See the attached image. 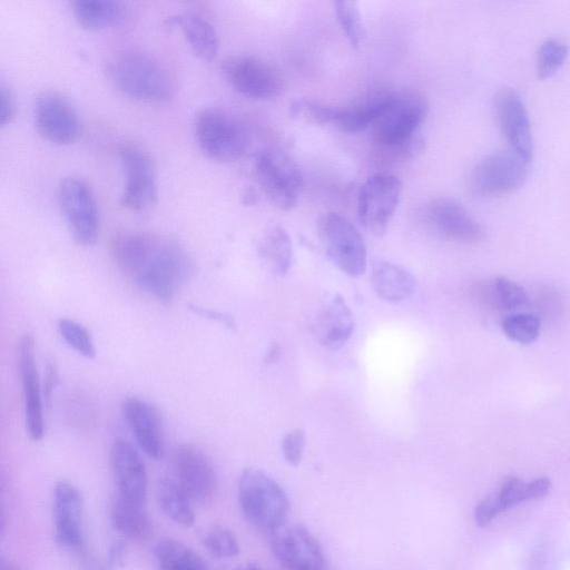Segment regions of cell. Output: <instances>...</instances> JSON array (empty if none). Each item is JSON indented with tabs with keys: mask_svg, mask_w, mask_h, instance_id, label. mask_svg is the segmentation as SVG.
Here are the masks:
<instances>
[{
	"mask_svg": "<svg viewBox=\"0 0 570 570\" xmlns=\"http://www.w3.org/2000/svg\"><path fill=\"white\" fill-rule=\"evenodd\" d=\"M501 328L510 340L520 344H530L539 336L540 320L530 313L511 314L502 318Z\"/></svg>",
	"mask_w": 570,
	"mask_h": 570,
	"instance_id": "34",
	"label": "cell"
},
{
	"mask_svg": "<svg viewBox=\"0 0 570 570\" xmlns=\"http://www.w3.org/2000/svg\"><path fill=\"white\" fill-rule=\"evenodd\" d=\"M193 129L199 149L212 160L234 161L247 148L244 127L224 109L207 107L198 110L194 117Z\"/></svg>",
	"mask_w": 570,
	"mask_h": 570,
	"instance_id": "5",
	"label": "cell"
},
{
	"mask_svg": "<svg viewBox=\"0 0 570 570\" xmlns=\"http://www.w3.org/2000/svg\"><path fill=\"white\" fill-rule=\"evenodd\" d=\"M139 448L150 458L158 460L164 455V430L156 406L139 397H127L121 405Z\"/></svg>",
	"mask_w": 570,
	"mask_h": 570,
	"instance_id": "21",
	"label": "cell"
},
{
	"mask_svg": "<svg viewBox=\"0 0 570 570\" xmlns=\"http://www.w3.org/2000/svg\"><path fill=\"white\" fill-rule=\"evenodd\" d=\"M235 570H262V568L256 562H246L235 568Z\"/></svg>",
	"mask_w": 570,
	"mask_h": 570,
	"instance_id": "44",
	"label": "cell"
},
{
	"mask_svg": "<svg viewBox=\"0 0 570 570\" xmlns=\"http://www.w3.org/2000/svg\"><path fill=\"white\" fill-rule=\"evenodd\" d=\"M16 115L14 96L4 82L0 86V125L7 126L12 121Z\"/></svg>",
	"mask_w": 570,
	"mask_h": 570,
	"instance_id": "39",
	"label": "cell"
},
{
	"mask_svg": "<svg viewBox=\"0 0 570 570\" xmlns=\"http://www.w3.org/2000/svg\"><path fill=\"white\" fill-rule=\"evenodd\" d=\"M194 311H195V313L203 315L205 317H210L213 320L220 321L228 325L232 324V322L228 320V316H224L222 313H218L216 311L207 309V308L198 307V306H195Z\"/></svg>",
	"mask_w": 570,
	"mask_h": 570,
	"instance_id": "43",
	"label": "cell"
},
{
	"mask_svg": "<svg viewBox=\"0 0 570 570\" xmlns=\"http://www.w3.org/2000/svg\"><path fill=\"white\" fill-rule=\"evenodd\" d=\"M58 381V373L57 368L53 364H48L45 375V382H43V393L45 399L49 401L50 395L52 393L53 387L56 386Z\"/></svg>",
	"mask_w": 570,
	"mask_h": 570,
	"instance_id": "41",
	"label": "cell"
},
{
	"mask_svg": "<svg viewBox=\"0 0 570 570\" xmlns=\"http://www.w3.org/2000/svg\"><path fill=\"white\" fill-rule=\"evenodd\" d=\"M220 70L230 87L248 98L272 99L286 88L282 71L255 56H228L222 61Z\"/></svg>",
	"mask_w": 570,
	"mask_h": 570,
	"instance_id": "8",
	"label": "cell"
},
{
	"mask_svg": "<svg viewBox=\"0 0 570 570\" xmlns=\"http://www.w3.org/2000/svg\"><path fill=\"white\" fill-rule=\"evenodd\" d=\"M402 191L400 179L387 173H376L361 187L357 217L364 228L376 236L385 234L397 208Z\"/></svg>",
	"mask_w": 570,
	"mask_h": 570,
	"instance_id": "12",
	"label": "cell"
},
{
	"mask_svg": "<svg viewBox=\"0 0 570 570\" xmlns=\"http://www.w3.org/2000/svg\"><path fill=\"white\" fill-rule=\"evenodd\" d=\"M237 498L244 517L256 529L271 533L286 522L288 498L264 471L244 469L238 480Z\"/></svg>",
	"mask_w": 570,
	"mask_h": 570,
	"instance_id": "3",
	"label": "cell"
},
{
	"mask_svg": "<svg viewBox=\"0 0 570 570\" xmlns=\"http://www.w3.org/2000/svg\"><path fill=\"white\" fill-rule=\"evenodd\" d=\"M117 497L146 507L147 471L136 448L124 439L116 440L109 452Z\"/></svg>",
	"mask_w": 570,
	"mask_h": 570,
	"instance_id": "18",
	"label": "cell"
},
{
	"mask_svg": "<svg viewBox=\"0 0 570 570\" xmlns=\"http://www.w3.org/2000/svg\"><path fill=\"white\" fill-rule=\"evenodd\" d=\"M485 296L491 305L500 309H513L527 302V293L511 279L498 276L485 287Z\"/></svg>",
	"mask_w": 570,
	"mask_h": 570,
	"instance_id": "31",
	"label": "cell"
},
{
	"mask_svg": "<svg viewBox=\"0 0 570 570\" xmlns=\"http://www.w3.org/2000/svg\"><path fill=\"white\" fill-rule=\"evenodd\" d=\"M306 443L305 432L294 429L287 432L282 440V453L289 465H298Z\"/></svg>",
	"mask_w": 570,
	"mask_h": 570,
	"instance_id": "38",
	"label": "cell"
},
{
	"mask_svg": "<svg viewBox=\"0 0 570 570\" xmlns=\"http://www.w3.org/2000/svg\"><path fill=\"white\" fill-rule=\"evenodd\" d=\"M568 57V46L556 38L544 40L538 51L535 70L540 79H548L553 76L564 63Z\"/></svg>",
	"mask_w": 570,
	"mask_h": 570,
	"instance_id": "32",
	"label": "cell"
},
{
	"mask_svg": "<svg viewBox=\"0 0 570 570\" xmlns=\"http://www.w3.org/2000/svg\"><path fill=\"white\" fill-rule=\"evenodd\" d=\"M268 534L271 550L286 570H325L323 549L303 524L285 522Z\"/></svg>",
	"mask_w": 570,
	"mask_h": 570,
	"instance_id": "13",
	"label": "cell"
},
{
	"mask_svg": "<svg viewBox=\"0 0 570 570\" xmlns=\"http://www.w3.org/2000/svg\"><path fill=\"white\" fill-rule=\"evenodd\" d=\"M318 235L327 257L342 272L354 277L365 273L366 247L350 220L336 213H326L318 222Z\"/></svg>",
	"mask_w": 570,
	"mask_h": 570,
	"instance_id": "10",
	"label": "cell"
},
{
	"mask_svg": "<svg viewBox=\"0 0 570 570\" xmlns=\"http://www.w3.org/2000/svg\"><path fill=\"white\" fill-rule=\"evenodd\" d=\"M118 155L125 173L120 204L134 212L148 209L158 196L156 169L150 155L132 142L121 144Z\"/></svg>",
	"mask_w": 570,
	"mask_h": 570,
	"instance_id": "11",
	"label": "cell"
},
{
	"mask_svg": "<svg viewBox=\"0 0 570 570\" xmlns=\"http://www.w3.org/2000/svg\"><path fill=\"white\" fill-rule=\"evenodd\" d=\"M426 99L415 91L389 90L385 101L371 125L375 149L405 144L417 137L428 114Z\"/></svg>",
	"mask_w": 570,
	"mask_h": 570,
	"instance_id": "4",
	"label": "cell"
},
{
	"mask_svg": "<svg viewBox=\"0 0 570 570\" xmlns=\"http://www.w3.org/2000/svg\"><path fill=\"white\" fill-rule=\"evenodd\" d=\"M371 279L377 296L392 303L409 298L416 287L410 272L390 262L374 263Z\"/></svg>",
	"mask_w": 570,
	"mask_h": 570,
	"instance_id": "24",
	"label": "cell"
},
{
	"mask_svg": "<svg viewBox=\"0 0 570 570\" xmlns=\"http://www.w3.org/2000/svg\"><path fill=\"white\" fill-rule=\"evenodd\" d=\"M125 552H126V546L124 544L122 541L118 540V541L114 542L109 550V556H108L109 562L111 564H118L119 562H121V560L125 556Z\"/></svg>",
	"mask_w": 570,
	"mask_h": 570,
	"instance_id": "42",
	"label": "cell"
},
{
	"mask_svg": "<svg viewBox=\"0 0 570 570\" xmlns=\"http://www.w3.org/2000/svg\"><path fill=\"white\" fill-rule=\"evenodd\" d=\"M551 483L547 478H538L525 483L527 501L544 497L550 490Z\"/></svg>",
	"mask_w": 570,
	"mask_h": 570,
	"instance_id": "40",
	"label": "cell"
},
{
	"mask_svg": "<svg viewBox=\"0 0 570 570\" xmlns=\"http://www.w3.org/2000/svg\"><path fill=\"white\" fill-rule=\"evenodd\" d=\"M0 570H17V569L11 562L2 559L1 563H0Z\"/></svg>",
	"mask_w": 570,
	"mask_h": 570,
	"instance_id": "45",
	"label": "cell"
},
{
	"mask_svg": "<svg viewBox=\"0 0 570 570\" xmlns=\"http://www.w3.org/2000/svg\"><path fill=\"white\" fill-rule=\"evenodd\" d=\"M57 199L72 238L83 246L94 245L99 233V213L88 183L78 176L65 177L58 185Z\"/></svg>",
	"mask_w": 570,
	"mask_h": 570,
	"instance_id": "6",
	"label": "cell"
},
{
	"mask_svg": "<svg viewBox=\"0 0 570 570\" xmlns=\"http://www.w3.org/2000/svg\"><path fill=\"white\" fill-rule=\"evenodd\" d=\"M337 108L308 98H298L292 101L289 114L292 117L314 125L333 124Z\"/></svg>",
	"mask_w": 570,
	"mask_h": 570,
	"instance_id": "35",
	"label": "cell"
},
{
	"mask_svg": "<svg viewBox=\"0 0 570 570\" xmlns=\"http://www.w3.org/2000/svg\"><path fill=\"white\" fill-rule=\"evenodd\" d=\"M493 106L500 131L509 144V149L531 161L533 155L531 122L520 95L512 88H500L494 95Z\"/></svg>",
	"mask_w": 570,
	"mask_h": 570,
	"instance_id": "16",
	"label": "cell"
},
{
	"mask_svg": "<svg viewBox=\"0 0 570 570\" xmlns=\"http://www.w3.org/2000/svg\"><path fill=\"white\" fill-rule=\"evenodd\" d=\"M19 371L24 402V421L30 439L39 441L43 436L45 421L41 386L35 361V340L24 334L19 343Z\"/></svg>",
	"mask_w": 570,
	"mask_h": 570,
	"instance_id": "20",
	"label": "cell"
},
{
	"mask_svg": "<svg viewBox=\"0 0 570 570\" xmlns=\"http://www.w3.org/2000/svg\"><path fill=\"white\" fill-rule=\"evenodd\" d=\"M156 499L163 512L174 522L190 527L195 520L191 499L174 478H161L156 487Z\"/></svg>",
	"mask_w": 570,
	"mask_h": 570,
	"instance_id": "28",
	"label": "cell"
},
{
	"mask_svg": "<svg viewBox=\"0 0 570 570\" xmlns=\"http://www.w3.org/2000/svg\"><path fill=\"white\" fill-rule=\"evenodd\" d=\"M256 180L266 197L279 209L297 205L303 176L298 165L285 151L266 149L255 160Z\"/></svg>",
	"mask_w": 570,
	"mask_h": 570,
	"instance_id": "7",
	"label": "cell"
},
{
	"mask_svg": "<svg viewBox=\"0 0 570 570\" xmlns=\"http://www.w3.org/2000/svg\"><path fill=\"white\" fill-rule=\"evenodd\" d=\"M33 118L38 132L52 144L68 145L79 136L78 112L71 101L58 91L46 90L36 97Z\"/></svg>",
	"mask_w": 570,
	"mask_h": 570,
	"instance_id": "14",
	"label": "cell"
},
{
	"mask_svg": "<svg viewBox=\"0 0 570 570\" xmlns=\"http://www.w3.org/2000/svg\"><path fill=\"white\" fill-rule=\"evenodd\" d=\"M529 165L530 161L510 149L495 151L475 165L469 178V189L479 198L512 193L524 184Z\"/></svg>",
	"mask_w": 570,
	"mask_h": 570,
	"instance_id": "9",
	"label": "cell"
},
{
	"mask_svg": "<svg viewBox=\"0 0 570 570\" xmlns=\"http://www.w3.org/2000/svg\"><path fill=\"white\" fill-rule=\"evenodd\" d=\"M70 6L76 21L88 30L118 24L126 12L124 3L114 0H75Z\"/></svg>",
	"mask_w": 570,
	"mask_h": 570,
	"instance_id": "27",
	"label": "cell"
},
{
	"mask_svg": "<svg viewBox=\"0 0 570 570\" xmlns=\"http://www.w3.org/2000/svg\"><path fill=\"white\" fill-rule=\"evenodd\" d=\"M178 26L193 52L205 61L215 58L218 51V36L213 23L196 11H184L168 19Z\"/></svg>",
	"mask_w": 570,
	"mask_h": 570,
	"instance_id": "23",
	"label": "cell"
},
{
	"mask_svg": "<svg viewBox=\"0 0 570 570\" xmlns=\"http://www.w3.org/2000/svg\"><path fill=\"white\" fill-rule=\"evenodd\" d=\"M422 217L436 234L459 243H480L487 235L484 227L468 209L452 198L431 199L423 207Z\"/></svg>",
	"mask_w": 570,
	"mask_h": 570,
	"instance_id": "15",
	"label": "cell"
},
{
	"mask_svg": "<svg viewBox=\"0 0 570 570\" xmlns=\"http://www.w3.org/2000/svg\"><path fill=\"white\" fill-rule=\"evenodd\" d=\"M114 528L130 540L144 542L153 533V524L145 505L126 501L117 495L110 505Z\"/></svg>",
	"mask_w": 570,
	"mask_h": 570,
	"instance_id": "25",
	"label": "cell"
},
{
	"mask_svg": "<svg viewBox=\"0 0 570 570\" xmlns=\"http://www.w3.org/2000/svg\"><path fill=\"white\" fill-rule=\"evenodd\" d=\"M53 521L57 542L68 549L83 543V501L79 489L61 480L53 489Z\"/></svg>",
	"mask_w": 570,
	"mask_h": 570,
	"instance_id": "19",
	"label": "cell"
},
{
	"mask_svg": "<svg viewBox=\"0 0 570 570\" xmlns=\"http://www.w3.org/2000/svg\"><path fill=\"white\" fill-rule=\"evenodd\" d=\"M389 90H377L350 106L338 109L334 125L344 132H360L371 127L379 115Z\"/></svg>",
	"mask_w": 570,
	"mask_h": 570,
	"instance_id": "26",
	"label": "cell"
},
{
	"mask_svg": "<svg viewBox=\"0 0 570 570\" xmlns=\"http://www.w3.org/2000/svg\"><path fill=\"white\" fill-rule=\"evenodd\" d=\"M111 254L129 279L160 301H170L194 272L184 246L146 232L117 234L111 240Z\"/></svg>",
	"mask_w": 570,
	"mask_h": 570,
	"instance_id": "1",
	"label": "cell"
},
{
	"mask_svg": "<svg viewBox=\"0 0 570 570\" xmlns=\"http://www.w3.org/2000/svg\"><path fill=\"white\" fill-rule=\"evenodd\" d=\"M353 314L341 295H335L316 317L314 332L317 341L330 350H337L351 337Z\"/></svg>",
	"mask_w": 570,
	"mask_h": 570,
	"instance_id": "22",
	"label": "cell"
},
{
	"mask_svg": "<svg viewBox=\"0 0 570 570\" xmlns=\"http://www.w3.org/2000/svg\"><path fill=\"white\" fill-rule=\"evenodd\" d=\"M336 20L350 45L354 48L362 43L365 29L357 3L354 1L338 0L334 2Z\"/></svg>",
	"mask_w": 570,
	"mask_h": 570,
	"instance_id": "33",
	"label": "cell"
},
{
	"mask_svg": "<svg viewBox=\"0 0 570 570\" xmlns=\"http://www.w3.org/2000/svg\"><path fill=\"white\" fill-rule=\"evenodd\" d=\"M154 556L159 570H208L197 552L173 538L158 541Z\"/></svg>",
	"mask_w": 570,
	"mask_h": 570,
	"instance_id": "29",
	"label": "cell"
},
{
	"mask_svg": "<svg viewBox=\"0 0 570 570\" xmlns=\"http://www.w3.org/2000/svg\"><path fill=\"white\" fill-rule=\"evenodd\" d=\"M205 548L215 557L230 559L239 554V544L234 533L222 525L208 528L202 538Z\"/></svg>",
	"mask_w": 570,
	"mask_h": 570,
	"instance_id": "36",
	"label": "cell"
},
{
	"mask_svg": "<svg viewBox=\"0 0 570 570\" xmlns=\"http://www.w3.org/2000/svg\"><path fill=\"white\" fill-rule=\"evenodd\" d=\"M110 82L122 94L145 101H165L174 83L166 67L154 56L138 49H125L107 62Z\"/></svg>",
	"mask_w": 570,
	"mask_h": 570,
	"instance_id": "2",
	"label": "cell"
},
{
	"mask_svg": "<svg viewBox=\"0 0 570 570\" xmlns=\"http://www.w3.org/2000/svg\"><path fill=\"white\" fill-rule=\"evenodd\" d=\"M174 479L191 501H209L217 490L216 472L205 453L194 444L183 443L173 452Z\"/></svg>",
	"mask_w": 570,
	"mask_h": 570,
	"instance_id": "17",
	"label": "cell"
},
{
	"mask_svg": "<svg viewBox=\"0 0 570 570\" xmlns=\"http://www.w3.org/2000/svg\"><path fill=\"white\" fill-rule=\"evenodd\" d=\"M258 249L276 274L287 273L293 259V246L289 235L281 225H272L265 230Z\"/></svg>",
	"mask_w": 570,
	"mask_h": 570,
	"instance_id": "30",
	"label": "cell"
},
{
	"mask_svg": "<svg viewBox=\"0 0 570 570\" xmlns=\"http://www.w3.org/2000/svg\"><path fill=\"white\" fill-rule=\"evenodd\" d=\"M58 327L61 337L71 348L87 358L95 357L96 347L89 331L85 326L65 317L59 321Z\"/></svg>",
	"mask_w": 570,
	"mask_h": 570,
	"instance_id": "37",
	"label": "cell"
}]
</instances>
